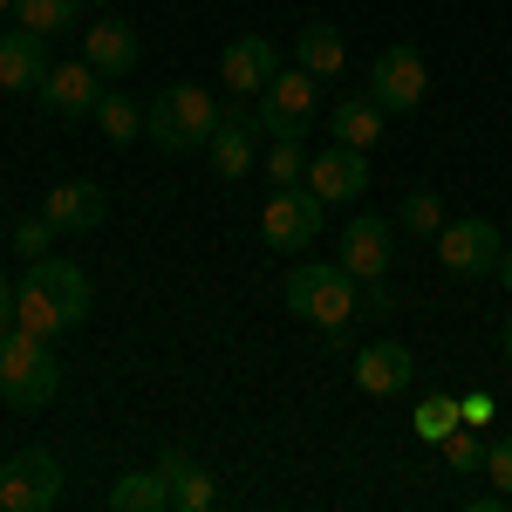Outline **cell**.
Returning a JSON list of instances; mask_svg holds the SVG:
<instances>
[{"instance_id":"cell-1","label":"cell","mask_w":512,"mask_h":512,"mask_svg":"<svg viewBox=\"0 0 512 512\" xmlns=\"http://www.w3.org/2000/svg\"><path fill=\"white\" fill-rule=\"evenodd\" d=\"M89 321V274H82L76 260H35L28 280L14 287V328H28L41 342H62L69 328Z\"/></svg>"},{"instance_id":"cell-2","label":"cell","mask_w":512,"mask_h":512,"mask_svg":"<svg viewBox=\"0 0 512 512\" xmlns=\"http://www.w3.org/2000/svg\"><path fill=\"white\" fill-rule=\"evenodd\" d=\"M280 294H287V315L321 328V335H342L355 321V308H362V301H355V274L342 260H301Z\"/></svg>"},{"instance_id":"cell-3","label":"cell","mask_w":512,"mask_h":512,"mask_svg":"<svg viewBox=\"0 0 512 512\" xmlns=\"http://www.w3.org/2000/svg\"><path fill=\"white\" fill-rule=\"evenodd\" d=\"M55 390H62L55 342H41L28 328H7V335H0V403L21 417V410H48Z\"/></svg>"},{"instance_id":"cell-4","label":"cell","mask_w":512,"mask_h":512,"mask_svg":"<svg viewBox=\"0 0 512 512\" xmlns=\"http://www.w3.org/2000/svg\"><path fill=\"white\" fill-rule=\"evenodd\" d=\"M219 130V103L198 89V82H171L158 103L144 110V137L158 144L164 158H185V151H205Z\"/></svg>"},{"instance_id":"cell-5","label":"cell","mask_w":512,"mask_h":512,"mask_svg":"<svg viewBox=\"0 0 512 512\" xmlns=\"http://www.w3.org/2000/svg\"><path fill=\"white\" fill-rule=\"evenodd\" d=\"M69 492V472L55 451H21V458H0V512H48Z\"/></svg>"},{"instance_id":"cell-6","label":"cell","mask_w":512,"mask_h":512,"mask_svg":"<svg viewBox=\"0 0 512 512\" xmlns=\"http://www.w3.org/2000/svg\"><path fill=\"white\" fill-rule=\"evenodd\" d=\"M321 205L308 185H274L267 192V205H260V239L274 246V253H308L321 239Z\"/></svg>"},{"instance_id":"cell-7","label":"cell","mask_w":512,"mask_h":512,"mask_svg":"<svg viewBox=\"0 0 512 512\" xmlns=\"http://www.w3.org/2000/svg\"><path fill=\"white\" fill-rule=\"evenodd\" d=\"M315 103H321V82L294 62V69H280V76L253 96V123H260L267 137H301V130L315 123Z\"/></svg>"},{"instance_id":"cell-8","label":"cell","mask_w":512,"mask_h":512,"mask_svg":"<svg viewBox=\"0 0 512 512\" xmlns=\"http://www.w3.org/2000/svg\"><path fill=\"white\" fill-rule=\"evenodd\" d=\"M499 253H506V233L492 219H444V233H437V260L458 280L499 274Z\"/></svg>"},{"instance_id":"cell-9","label":"cell","mask_w":512,"mask_h":512,"mask_svg":"<svg viewBox=\"0 0 512 512\" xmlns=\"http://www.w3.org/2000/svg\"><path fill=\"white\" fill-rule=\"evenodd\" d=\"M308 192L321 205H349V198L369 192V151H355V144H328L308 158Z\"/></svg>"},{"instance_id":"cell-10","label":"cell","mask_w":512,"mask_h":512,"mask_svg":"<svg viewBox=\"0 0 512 512\" xmlns=\"http://www.w3.org/2000/svg\"><path fill=\"white\" fill-rule=\"evenodd\" d=\"M390 253H396V219H376V212H355L349 226H342V267L355 280H383L390 274Z\"/></svg>"},{"instance_id":"cell-11","label":"cell","mask_w":512,"mask_h":512,"mask_svg":"<svg viewBox=\"0 0 512 512\" xmlns=\"http://www.w3.org/2000/svg\"><path fill=\"white\" fill-rule=\"evenodd\" d=\"M424 89H431V76H424V55H417L410 41L376 55V69H369V96H376L383 110H417Z\"/></svg>"},{"instance_id":"cell-12","label":"cell","mask_w":512,"mask_h":512,"mask_svg":"<svg viewBox=\"0 0 512 512\" xmlns=\"http://www.w3.org/2000/svg\"><path fill=\"white\" fill-rule=\"evenodd\" d=\"M41 219L62 239L96 233L110 219V198H103V185H89V178H62V185H48V198H41Z\"/></svg>"},{"instance_id":"cell-13","label":"cell","mask_w":512,"mask_h":512,"mask_svg":"<svg viewBox=\"0 0 512 512\" xmlns=\"http://www.w3.org/2000/svg\"><path fill=\"white\" fill-rule=\"evenodd\" d=\"M219 76H226L233 96H260V89L280 76V48L267 35H233L226 55H219Z\"/></svg>"},{"instance_id":"cell-14","label":"cell","mask_w":512,"mask_h":512,"mask_svg":"<svg viewBox=\"0 0 512 512\" xmlns=\"http://www.w3.org/2000/svg\"><path fill=\"white\" fill-rule=\"evenodd\" d=\"M41 103L55 110V117H96V103H103V76H96V62H55L35 89Z\"/></svg>"},{"instance_id":"cell-15","label":"cell","mask_w":512,"mask_h":512,"mask_svg":"<svg viewBox=\"0 0 512 512\" xmlns=\"http://www.w3.org/2000/svg\"><path fill=\"white\" fill-rule=\"evenodd\" d=\"M410 376H417V355L403 349V342H369V349H355V390L362 396H403Z\"/></svg>"},{"instance_id":"cell-16","label":"cell","mask_w":512,"mask_h":512,"mask_svg":"<svg viewBox=\"0 0 512 512\" xmlns=\"http://www.w3.org/2000/svg\"><path fill=\"white\" fill-rule=\"evenodd\" d=\"M137 35H130V21H117V14H103V21H89V35H82V62H96V76H130L137 69Z\"/></svg>"},{"instance_id":"cell-17","label":"cell","mask_w":512,"mask_h":512,"mask_svg":"<svg viewBox=\"0 0 512 512\" xmlns=\"http://www.w3.org/2000/svg\"><path fill=\"white\" fill-rule=\"evenodd\" d=\"M55 62H48V48H41L35 28H7L0 35V89H41V76H48Z\"/></svg>"},{"instance_id":"cell-18","label":"cell","mask_w":512,"mask_h":512,"mask_svg":"<svg viewBox=\"0 0 512 512\" xmlns=\"http://www.w3.org/2000/svg\"><path fill=\"white\" fill-rule=\"evenodd\" d=\"M253 130H260V123L233 110V117H219L212 144H205V158H212V171H219L226 185H239V178H246V171L260 164V151H253Z\"/></svg>"},{"instance_id":"cell-19","label":"cell","mask_w":512,"mask_h":512,"mask_svg":"<svg viewBox=\"0 0 512 512\" xmlns=\"http://www.w3.org/2000/svg\"><path fill=\"white\" fill-rule=\"evenodd\" d=\"M158 478L171 485V512H212L219 506V478L205 472V465H192L185 451H164Z\"/></svg>"},{"instance_id":"cell-20","label":"cell","mask_w":512,"mask_h":512,"mask_svg":"<svg viewBox=\"0 0 512 512\" xmlns=\"http://www.w3.org/2000/svg\"><path fill=\"white\" fill-rule=\"evenodd\" d=\"M294 62H301L315 82H328V76H342V69H349V41H342L335 21H308V28L294 35Z\"/></svg>"},{"instance_id":"cell-21","label":"cell","mask_w":512,"mask_h":512,"mask_svg":"<svg viewBox=\"0 0 512 512\" xmlns=\"http://www.w3.org/2000/svg\"><path fill=\"white\" fill-rule=\"evenodd\" d=\"M383 117H390V110H383V103L362 89V96H342L328 123H335V144H355V151H369V144H383Z\"/></svg>"},{"instance_id":"cell-22","label":"cell","mask_w":512,"mask_h":512,"mask_svg":"<svg viewBox=\"0 0 512 512\" xmlns=\"http://www.w3.org/2000/svg\"><path fill=\"white\" fill-rule=\"evenodd\" d=\"M110 506L117 512H171V485L158 478V465L151 472H123L110 485Z\"/></svg>"},{"instance_id":"cell-23","label":"cell","mask_w":512,"mask_h":512,"mask_svg":"<svg viewBox=\"0 0 512 512\" xmlns=\"http://www.w3.org/2000/svg\"><path fill=\"white\" fill-rule=\"evenodd\" d=\"M96 123H103V137H110L117 151H130V137H144V110H137L123 89H103V103H96Z\"/></svg>"},{"instance_id":"cell-24","label":"cell","mask_w":512,"mask_h":512,"mask_svg":"<svg viewBox=\"0 0 512 512\" xmlns=\"http://www.w3.org/2000/svg\"><path fill=\"white\" fill-rule=\"evenodd\" d=\"M76 7H82V0H14L21 28H35L41 41H48V35H69V28H76Z\"/></svg>"},{"instance_id":"cell-25","label":"cell","mask_w":512,"mask_h":512,"mask_svg":"<svg viewBox=\"0 0 512 512\" xmlns=\"http://www.w3.org/2000/svg\"><path fill=\"white\" fill-rule=\"evenodd\" d=\"M396 233H410V239H437V233H444V205H437V192H410V198H403Z\"/></svg>"},{"instance_id":"cell-26","label":"cell","mask_w":512,"mask_h":512,"mask_svg":"<svg viewBox=\"0 0 512 512\" xmlns=\"http://www.w3.org/2000/svg\"><path fill=\"white\" fill-rule=\"evenodd\" d=\"M458 424H465L458 396H431V403H417V437H424V444H444Z\"/></svg>"},{"instance_id":"cell-27","label":"cell","mask_w":512,"mask_h":512,"mask_svg":"<svg viewBox=\"0 0 512 512\" xmlns=\"http://www.w3.org/2000/svg\"><path fill=\"white\" fill-rule=\"evenodd\" d=\"M437 451H444V465H451V472H458V478L485 472V444H478V437H472V424H458V431L444 437Z\"/></svg>"},{"instance_id":"cell-28","label":"cell","mask_w":512,"mask_h":512,"mask_svg":"<svg viewBox=\"0 0 512 512\" xmlns=\"http://www.w3.org/2000/svg\"><path fill=\"white\" fill-rule=\"evenodd\" d=\"M267 178H274V185H301V178H308V151H301V137H274V151H267Z\"/></svg>"},{"instance_id":"cell-29","label":"cell","mask_w":512,"mask_h":512,"mask_svg":"<svg viewBox=\"0 0 512 512\" xmlns=\"http://www.w3.org/2000/svg\"><path fill=\"white\" fill-rule=\"evenodd\" d=\"M55 239H62V233H55L41 212H35V219H14V253H28V260H48V246H55Z\"/></svg>"},{"instance_id":"cell-30","label":"cell","mask_w":512,"mask_h":512,"mask_svg":"<svg viewBox=\"0 0 512 512\" xmlns=\"http://www.w3.org/2000/svg\"><path fill=\"white\" fill-rule=\"evenodd\" d=\"M485 478H492V492H506V499H512V437L485 444Z\"/></svg>"},{"instance_id":"cell-31","label":"cell","mask_w":512,"mask_h":512,"mask_svg":"<svg viewBox=\"0 0 512 512\" xmlns=\"http://www.w3.org/2000/svg\"><path fill=\"white\" fill-rule=\"evenodd\" d=\"M458 410H465V424H485V417H492V396H485V390H472L465 403H458Z\"/></svg>"},{"instance_id":"cell-32","label":"cell","mask_w":512,"mask_h":512,"mask_svg":"<svg viewBox=\"0 0 512 512\" xmlns=\"http://www.w3.org/2000/svg\"><path fill=\"white\" fill-rule=\"evenodd\" d=\"M7 328H14V280L0 274V335H7Z\"/></svg>"},{"instance_id":"cell-33","label":"cell","mask_w":512,"mask_h":512,"mask_svg":"<svg viewBox=\"0 0 512 512\" xmlns=\"http://www.w3.org/2000/svg\"><path fill=\"white\" fill-rule=\"evenodd\" d=\"M499 280H506V294H512V246L499 253Z\"/></svg>"},{"instance_id":"cell-34","label":"cell","mask_w":512,"mask_h":512,"mask_svg":"<svg viewBox=\"0 0 512 512\" xmlns=\"http://www.w3.org/2000/svg\"><path fill=\"white\" fill-rule=\"evenodd\" d=\"M506 362H512V321H506Z\"/></svg>"},{"instance_id":"cell-35","label":"cell","mask_w":512,"mask_h":512,"mask_svg":"<svg viewBox=\"0 0 512 512\" xmlns=\"http://www.w3.org/2000/svg\"><path fill=\"white\" fill-rule=\"evenodd\" d=\"M0 14H14V0H0Z\"/></svg>"}]
</instances>
